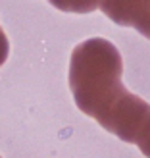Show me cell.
Instances as JSON below:
<instances>
[{"mask_svg":"<svg viewBox=\"0 0 150 158\" xmlns=\"http://www.w3.org/2000/svg\"><path fill=\"white\" fill-rule=\"evenodd\" d=\"M121 72L123 60L117 48L106 39L94 37L71 52L69 89L81 112L125 143H135L150 116V104L125 89Z\"/></svg>","mask_w":150,"mask_h":158,"instance_id":"obj_1","label":"cell"},{"mask_svg":"<svg viewBox=\"0 0 150 158\" xmlns=\"http://www.w3.org/2000/svg\"><path fill=\"white\" fill-rule=\"evenodd\" d=\"M100 10L114 23L135 27L150 39V0H110L100 4Z\"/></svg>","mask_w":150,"mask_h":158,"instance_id":"obj_2","label":"cell"},{"mask_svg":"<svg viewBox=\"0 0 150 158\" xmlns=\"http://www.w3.org/2000/svg\"><path fill=\"white\" fill-rule=\"evenodd\" d=\"M135 143L139 145L140 151H143V154L150 158V116L146 118V122L143 123V127L139 129Z\"/></svg>","mask_w":150,"mask_h":158,"instance_id":"obj_3","label":"cell"},{"mask_svg":"<svg viewBox=\"0 0 150 158\" xmlns=\"http://www.w3.org/2000/svg\"><path fill=\"white\" fill-rule=\"evenodd\" d=\"M8 54H10V43H8V37L2 31V27H0V66L6 62Z\"/></svg>","mask_w":150,"mask_h":158,"instance_id":"obj_4","label":"cell"}]
</instances>
